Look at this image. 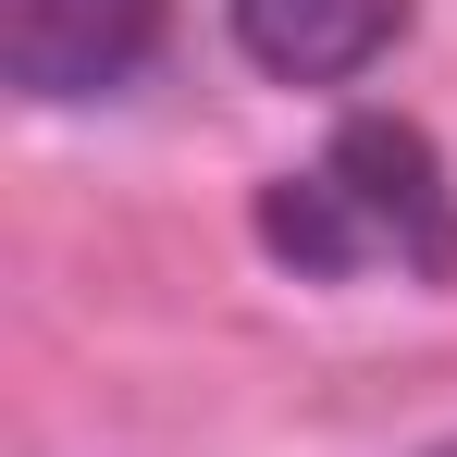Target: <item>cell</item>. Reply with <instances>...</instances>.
<instances>
[{"mask_svg": "<svg viewBox=\"0 0 457 457\" xmlns=\"http://www.w3.org/2000/svg\"><path fill=\"white\" fill-rule=\"evenodd\" d=\"M260 247L297 285H457V173L408 112H346L260 186Z\"/></svg>", "mask_w": 457, "mask_h": 457, "instance_id": "1", "label": "cell"}, {"mask_svg": "<svg viewBox=\"0 0 457 457\" xmlns=\"http://www.w3.org/2000/svg\"><path fill=\"white\" fill-rule=\"evenodd\" d=\"M223 25L272 87H346L408 37V0H223Z\"/></svg>", "mask_w": 457, "mask_h": 457, "instance_id": "3", "label": "cell"}, {"mask_svg": "<svg viewBox=\"0 0 457 457\" xmlns=\"http://www.w3.org/2000/svg\"><path fill=\"white\" fill-rule=\"evenodd\" d=\"M433 457H457V445H433Z\"/></svg>", "mask_w": 457, "mask_h": 457, "instance_id": "4", "label": "cell"}, {"mask_svg": "<svg viewBox=\"0 0 457 457\" xmlns=\"http://www.w3.org/2000/svg\"><path fill=\"white\" fill-rule=\"evenodd\" d=\"M161 12L173 0H0V75L25 99H112L161 50Z\"/></svg>", "mask_w": 457, "mask_h": 457, "instance_id": "2", "label": "cell"}]
</instances>
